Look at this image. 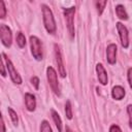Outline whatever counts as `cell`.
I'll list each match as a JSON object with an SVG mask.
<instances>
[{
	"mask_svg": "<svg viewBox=\"0 0 132 132\" xmlns=\"http://www.w3.org/2000/svg\"><path fill=\"white\" fill-rule=\"evenodd\" d=\"M41 11H42V16H43V25L46 29V31L50 34H54L56 32V22H55V18L54 14L51 10V8L45 5L42 4L41 5Z\"/></svg>",
	"mask_w": 132,
	"mask_h": 132,
	"instance_id": "1",
	"label": "cell"
},
{
	"mask_svg": "<svg viewBox=\"0 0 132 132\" xmlns=\"http://www.w3.org/2000/svg\"><path fill=\"white\" fill-rule=\"evenodd\" d=\"M46 77H47V81H48L50 87L53 90V92L57 96H60L61 93H60V87H59V81H58V77H57V72L52 66H48L46 68Z\"/></svg>",
	"mask_w": 132,
	"mask_h": 132,
	"instance_id": "2",
	"label": "cell"
},
{
	"mask_svg": "<svg viewBox=\"0 0 132 132\" xmlns=\"http://www.w3.org/2000/svg\"><path fill=\"white\" fill-rule=\"evenodd\" d=\"M30 47H31V53L33 55V57L37 60L40 61L42 60L43 54H42V43L40 41V39L37 36H30Z\"/></svg>",
	"mask_w": 132,
	"mask_h": 132,
	"instance_id": "3",
	"label": "cell"
},
{
	"mask_svg": "<svg viewBox=\"0 0 132 132\" xmlns=\"http://www.w3.org/2000/svg\"><path fill=\"white\" fill-rule=\"evenodd\" d=\"M2 58L4 59V62H5V64H6V68H7L8 74H9L11 80L13 81V84H15V85H21V84H22V77H21V75L19 74V72L16 71V69L14 68L12 62L8 59V57H7L4 53H2Z\"/></svg>",
	"mask_w": 132,
	"mask_h": 132,
	"instance_id": "4",
	"label": "cell"
},
{
	"mask_svg": "<svg viewBox=\"0 0 132 132\" xmlns=\"http://www.w3.org/2000/svg\"><path fill=\"white\" fill-rule=\"evenodd\" d=\"M74 13H75V7H69V8H64V16L66 20V25L67 29L70 35V38L74 37Z\"/></svg>",
	"mask_w": 132,
	"mask_h": 132,
	"instance_id": "5",
	"label": "cell"
},
{
	"mask_svg": "<svg viewBox=\"0 0 132 132\" xmlns=\"http://www.w3.org/2000/svg\"><path fill=\"white\" fill-rule=\"evenodd\" d=\"M0 38H1L2 44L5 47H10L12 42V33L10 28L5 24L0 25Z\"/></svg>",
	"mask_w": 132,
	"mask_h": 132,
	"instance_id": "6",
	"label": "cell"
},
{
	"mask_svg": "<svg viewBox=\"0 0 132 132\" xmlns=\"http://www.w3.org/2000/svg\"><path fill=\"white\" fill-rule=\"evenodd\" d=\"M116 26H117V30H118V33H119V36H120L122 46L124 48H128V46H129V37H128L127 28L121 22H118L116 24Z\"/></svg>",
	"mask_w": 132,
	"mask_h": 132,
	"instance_id": "7",
	"label": "cell"
},
{
	"mask_svg": "<svg viewBox=\"0 0 132 132\" xmlns=\"http://www.w3.org/2000/svg\"><path fill=\"white\" fill-rule=\"evenodd\" d=\"M54 47H55L56 62H57V65H58V71H59L61 77H65L66 76V70H65V67H64V64H63V58H62V55H61L60 47L58 46V44H55Z\"/></svg>",
	"mask_w": 132,
	"mask_h": 132,
	"instance_id": "8",
	"label": "cell"
},
{
	"mask_svg": "<svg viewBox=\"0 0 132 132\" xmlns=\"http://www.w3.org/2000/svg\"><path fill=\"white\" fill-rule=\"evenodd\" d=\"M117 50L118 47L114 43H110L106 47V59L110 65H113L117 62Z\"/></svg>",
	"mask_w": 132,
	"mask_h": 132,
	"instance_id": "9",
	"label": "cell"
},
{
	"mask_svg": "<svg viewBox=\"0 0 132 132\" xmlns=\"http://www.w3.org/2000/svg\"><path fill=\"white\" fill-rule=\"evenodd\" d=\"M96 72H97V76L99 79V82L103 86L107 85L108 81V77H107V72L105 70V68L103 67V65L101 63H98L96 65Z\"/></svg>",
	"mask_w": 132,
	"mask_h": 132,
	"instance_id": "10",
	"label": "cell"
},
{
	"mask_svg": "<svg viewBox=\"0 0 132 132\" xmlns=\"http://www.w3.org/2000/svg\"><path fill=\"white\" fill-rule=\"evenodd\" d=\"M25 104L29 111H34L36 108V99L33 94L26 93L25 94Z\"/></svg>",
	"mask_w": 132,
	"mask_h": 132,
	"instance_id": "11",
	"label": "cell"
},
{
	"mask_svg": "<svg viewBox=\"0 0 132 132\" xmlns=\"http://www.w3.org/2000/svg\"><path fill=\"white\" fill-rule=\"evenodd\" d=\"M126 95L125 89L122 86H116L111 90V96L116 100H122Z\"/></svg>",
	"mask_w": 132,
	"mask_h": 132,
	"instance_id": "12",
	"label": "cell"
},
{
	"mask_svg": "<svg viewBox=\"0 0 132 132\" xmlns=\"http://www.w3.org/2000/svg\"><path fill=\"white\" fill-rule=\"evenodd\" d=\"M116 13H117V16L120 20H123V21L128 20V14L125 10V7L122 4H119V5L116 6Z\"/></svg>",
	"mask_w": 132,
	"mask_h": 132,
	"instance_id": "13",
	"label": "cell"
},
{
	"mask_svg": "<svg viewBox=\"0 0 132 132\" xmlns=\"http://www.w3.org/2000/svg\"><path fill=\"white\" fill-rule=\"evenodd\" d=\"M51 112H52V118H53V120H54V123H55V125H56L58 131H59V132H62V120H61L59 113H58L55 109H52Z\"/></svg>",
	"mask_w": 132,
	"mask_h": 132,
	"instance_id": "14",
	"label": "cell"
},
{
	"mask_svg": "<svg viewBox=\"0 0 132 132\" xmlns=\"http://www.w3.org/2000/svg\"><path fill=\"white\" fill-rule=\"evenodd\" d=\"M16 44L21 48L25 47V45H26V37L22 32H18V34H16Z\"/></svg>",
	"mask_w": 132,
	"mask_h": 132,
	"instance_id": "15",
	"label": "cell"
},
{
	"mask_svg": "<svg viewBox=\"0 0 132 132\" xmlns=\"http://www.w3.org/2000/svg\"><path fill=\"white\" fill-rule=\"evenodd\" d=\"M7 110H8V113H9V116H10V119H11V121H12V123H13V125H18L19 124V118H18V114H16V112L11 108V107H8L7 108Z\"/></svg>",
	"mask_w": 132,
	"mask_h": 132,
	"instance_id": "16",
	"label": "cell"
},
{
	"mask_svg": "<svg viewBox=\"0 0 132 132\" xmlns=\"http://www.w3.org/2000/svg\"><path fill=\"white\" fill-rule=\"evenodd\" d=\"M65 113H66V118L68 120H71L72 119V108H71V103L69 100L66 101V104H65Z\"/></svg>",
	"mask_w": 132,
	"mask_h": 132,
	"instance_id": "17",
	"label": "cell"
},
{
	"mask_svg": "<svg viewBox=\"0 0 132 132\" xmlns=\"http://www.w3.org/2000/svg\"><path fill=\"white\" fill-rule=\"evenodd\" d=\"M107 4V1H97L96 3H95V5H96V8H97V11H98V13H99V15H101L102 14V12H103V10H104V8H105V5Z\"/></svg>",
	"mask_w": 132,
	"mask_h": 132,
	"instance_id": "18",
	"label": "cell"
},
{
	"mask_svg": "<svg viewBox=\"0 0 132 132\" xmlns=\"http://www.w3.org/2000/svg\"><path fill=\"white\" fill-rule=\"evenodd\" d=\"M40 132H53L50 123L47 121H42L40 125Z\"/></svg>",
	"mask_w": 132,
	"mask_h": 132,
	"instance_id": "19",
	"label": "cell"
},
{
	"mask_svg": "<svg viewBox=\"0 0 132 132\" xmlns=\"http://www.w3.org/2000/svg\"><path fill=\"white\" fill-rule=\"evenodd\" d=\"M5 15H6V8H5V5H4V2L1 0L0 1V18L4 19Z\"/></svg>",
	"mask_w": 132,
	"mask_h": 132,
	"instance_id": "20",
	"label": "cell"
},
{
	"mask_svg": "<svg viewBox=\"0 0 132 132\" xmlns=\"http://www.w3.org/2000/svg\"><path fill=\"white\" fill-rule=\"evenodd\" d=\"M127 112L129 116V127L130 129H132V105H128L127 106Z\"/></svg>",
	"mask_w": 132,
	"mask_h": 132,
	"instance_id": "21",
	"label": "cell"
},
{
	"mask_svg": "<svg viewBox=\"0 0 132 132\" xmlns=\"http://www.w3.org/2000/svg\"><path fill=\"white\" fill-rule=\"evenodd\" d=\"M31 84L34 86V88H35L36 90L39 89V78H38L37 76H33V77H31Z\"/></svg>",
	"mask_w": 132,
	"mask_h": 132,
	"instance_id": "22",
	"label": "cell"
},
{
	"mask_svg": "<svg viewBox=\"0 0 132 132\" xmlns=\"http://www.w3.org/2000/svg\"><path fill=\"white\" fill-rule=\"evenodd\" d=\"M127 77H128V82H129V86H130V88L132 89V68H129V69H128V72H127Z\"/></svg>",
	"mask_w": 132,
	"mask_h": 132,
	"instance_id": "23",
	"label": "cell"
},
{
	"mask_svg": "<svg viewBox=\"0 0 132 132\" xmlns=\"http://www.w3.org/2000/svg\"><path fill=\"white\" fill-rule=\"evenodd\" d=\"M109 132H122V130L118 125H111L109 128Z\"/></svg>",
	"mask_w": 132,
	"mask_h": 132,
	"instance_id": "24",
	"label": "cell"
},
{
	"mask_svg": "<svg viewBox=\"0 0 132 132\" xmlns=\"http://www.w3.org/2000/svg\"><path fill=\"white\" fill-rule=\"evenodd\" d=\"M1 74H2V76L6 75V72H5V69H4V59L3 58H1Z\"/></svg>",
	"mask_w": 132,
	"mask_h": 132,
	"instance_id": "25",
	"label": "cell"
},
{
	"mask_svg": "<svg viewBox=\"0 0 132 132\" xmlns=\"http://www.w3.org/2000/svg\"><path fill=\"white\" fill-rule=\"evenodd\" d=\"M1 132H5V124L2 117H1Z\"/></svg>",
	"mask_w": 132,
	"mask_h": 132,
	"instance_id": "26",
	"label": "cell"
},
{
	"mask_svg": "<svg viewBox=\"0 0 132 132\" xmlns=\"http://www.w3.org/2000/svg\"><path fill=\"white\" fill-rule=\"evenodd\" d=\"M65 132H73V131H72L69 127H67V126H66V128H65Z\"/></svg>",
	"mask_w": 132,
	"mask_h": 132,
	"instance_id": "27",
	"label": "cell"
}]
</instances>
